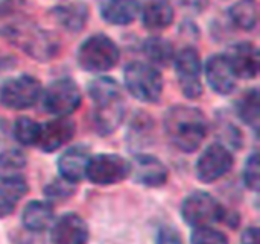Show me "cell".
Masks as SVG:
<instances>
[{
  "label": "cell",
  "mask_w": 260,
  "mask_h": 244,
  "mask_svg": "<svg viewBox=\"0 0 260 244\" xmlns=\"http://www.w3.org/2000/svg\"><path fill=\"white\" fill-rule=\"evenodd\" d=\"M75 134V125L66 117H58L52 121L40 125L37 146L44 152H55L67 144Z\"/></svg>",
  "instance_id": "12"
},
{
  "label": "cell",
  "mask_w": 260,
  "mask_h": 244,
  "mask_svg": "<svg viewBox=\"0 0 260 244\" xmlns=\"http://www.w3.org/2000/svg\"><path fill=\"white\" fill-rule=\"evenodd\" d=\"M41 97V84L29 76L21 74L6 80L0 90V102L11 109H26L34 106Z\"/></svg>",
  "instance_id": "6"
},
{
  "label": "cell",
  "mask_w": 260,
  "mask_h": 244,
  "mask_svg": "<svg viewBox=\"0 0 260 244\" xmlns=\"http://www.w3.org/2000/svg\"><path fill=\"white\" fill-rule=\"evenodd\" d=\"M184 5L187 6H192V8H201V3H206V0H183Z\"/></svg>",
  "instance_id": "33"
},
{
  "label": "cell",
  "mask_w": 260,
  "mask_h": 244,
  "mask_svg": "<svg viewBox=\"0 0 260 244\" xmlns=\"http://www.w3.org/2000/svg\"><path fill=\"white\" fill-rule=\"evenodd\" d=\"M229 14L235 26L242 30H253L257 24V2L239 0L230 8Z\"/></svg>",
  "instance_id": "22"
},
{
  "label": "cell",
  "mask_w": 260,
  "mask_h": 244,
  "mask_svg": "<svg viewBox=\"0 0 260 244\" xmlns=\"http://www.w3.org/2000/svg\"><path fill=\"white\" fill-rule=\"evenodd\" d=\"M53 12L61 26L72 32L81 30L87 20V8L82 3H70L66 6H59Z\"/></svg>",
  "instance_id": "23"
},
{
  "label": "cell",
  "mask_w": 260,
  "mask_h": 244,
  "mask_svg": "<svg viewBox=\"0 0 260 244\" xmlns=\"http://www.w3.org/2000/svg\"><path fill=\"white\" fill-rule=\"evenodd\" d=\"M9 36L15 38V43L37 59H49L56 50L52 35L32 26H12Z\"/></svg>",
  "instance_id": "11"
},
{
  "label": "cell",
  "mask_w": 260,
  "mask_h": 244,
  "mask_svg": "<svg viewBox=\"0 0 260 244\" xmlns=\"http://www.w3.org/2000/svg\"><path fill=\"white\" fill-rule=\"evenodd\" d=\"M29 187L23 176L0 179V219L14 213L17 204L27 193Z\"/></svg>",
  "instance_id": "20"
},
{
  "label": "cell",
  "mask_w": 260,
  "mask_h": 244,
  "mask_svg": "<svg viewBox=\"0 0 260 244\" xmlns=\"http://www.w3.org/2000/svg\"><path fill=\"white\" fill-rule=\"evenodd\" d=\"M165 129L177 149L192 153L206 138L207 121L200 109L186 105H177L168 109L165 115Z\"/></svg>",
  "instance_id": "1"
},
{
  "label": "cell",
  "mask_w": 260,
  "mask_h": 244,
  "mask_svg": "<svg viewBox=\"0 0 260 244\" xmlns=\"http://www.w3.org/2000/svg\"><path fill=\"white\" fill-rule=\"evenodd\" d=\"M233 167V155L224 144L209 146L197 162V176L200 181L210 184L225 176Z\"/></svg>",
  "instance_id": "10"
},
{
  "label": "cell",
  "mask_w": 260,
  "mask_h": 244,
  "mask_svg": "<svg viewBox=\"0 0 260 244\" xmlns=\"http://www.w3.org/2000/svg\"><path fill=\"white\" fill-rule=\"evenodd\" d=\"M129 175V162L114 153L90 156L85 176L96 185H113L122 182Z\"/></svg>",
  "instance_id": "7"
},
{
  "label": "cell",
  "mask_w": 260,
  "mask_h": 244,
  "mask_svg": "<svg viewBox=\"0 0 260 244\" xmlns=\"http://www.w3.org/2000/svg\"><path fill=\"white\" fill-rule=\"evenodd\" d=\"M129 173L133 179L145 187H160L168 181V169L151 155H139L129 164Z\"/></svg>",
  "instance_id": "14"
},
{
  "label": "cell",
  "mask_w": 260,
  "mask_h": 244,
  "mask_svg": "<svg viewBox=\"0 0 260 244\" xmlns=\"http://www.w3.org/2000/svg\"><path fill=\"white\" fill-rule=\"evenodd\" d=\"M190 243L192 244H229L227 237L213 229L212 226H201L197 228L190 237Z\"/></svg>",
  "instance_id": "28"
},
{
  "label": "cell",
  "mask_w": 260,
  "mask_h": 244,
  "mask_svg": "<svg viewBox=\"0 0 260 244\" xmlns=\"http://www.w3.org/2000/svg\"><path fill=\"white\" fill-rule=\"evenodd\" d=\"M43 103L47 112L56 117H66L76 111L81 105V93L72 79H56L47 87Z\"/></svg>",
  "instance_id": "8"
},
{
  "label": "cell",
  "mask_w": 260,
  "mask_h": 244,
  "mask_svg": "<svg viewBox=\"0 0 260 244\" xmlns=\"http://www.w3.org/2000/svg\"><path fill=\"white\" fill-rule=\"evenodd\" d=\"M242 244H259V229L250 228L242 235Z\"/></svg>",
  "instance_id": "32"
},
{
  "label": "cell",
  "mask_w": 260,
  "mask_h": 244,
  "mask_svg": "<svg viewBox=\"0 0 260 244\" xmlns=\"http://www.w3.org/2000/svg\"><path fill=\"white\" fill-rule=\"evenodd\" d=\"M26 167V155L18 149L0 152V179L21 176L20 172Z\"/></svg>",
  "instance_id": "24"
},
{
  "label": "cell",
  "mask_w": 260,
  "mask_h": 244,
  "mask_svg": "<svg viewBox=\"0 0 260 244\" xmlns=\"http://www.w3.org/2000/svg\"><path fill=\"white\" fill-rule=\"evenodd\" d=\"M143 50L148 59L158 65H166L174 58V50H172L171 43L158 36L146 39Z\"/></svg>",
  "instance_id": "26"
},
{
  "label": "cell",
  "mask_w": 260,
  "mask_h": 244,
  "mask_svg": "<svg viewBox=\"0 0 260 244\" xmlns=\"http://www.w3.org/2000/svg\"><path fill=\"white\" fill-rule=\"evenodd\" d=\"M21 220L27 231L43 232L53 223V210L46 202L34 200L23 210Z\"/></svg>",
  "instance_id": "21"
},
{
  "label": "cell",
  "mask_w": 260,
  "mask_h": 244,
  "mask_svg": "<svg viewBox=\"0 0 260 244\" xmlns=\"http://www.w3.org/2000/svg\"><path fill=\"white\" fill-rule=\"evenodd\" d=\"M157 244H183V240L177 232V229L171 226H163L158 232Z\"/></svg>",
  "instance_id": "31"
},
{
  "label": "cell",
  "mask_w": 260,
  "mask_h": 244,
  "mask_svg": "<svg viewBox=\"0 0 260 244\" xmlns=\"http://www.w3.org/2000/svg\"><path fill=\"white\" fill-rule=\"evenodd\" d=\"M181 216L190 226H212L225 219L224 207L206 191H195L189 194L181 207Z\"/></svg>",
  "instance_id": "5"
},
{
  "label": "cell",
  "mask_w": 260,
  "mask_h": 244,
  "mask_svg": "<svg viewBox=\"0 0 260 244\" xmlns=\"http://www.w3.org/2000/svg\"><path fill=\"white\" fill-rule=\"evenodd\" d=\"M125 84L136 99L146 103L158 102L163 91L160 73L152 65L143 62H131L125 68Z\"/></svg>",
  "instance_id": "4"
},
{
  "label": "cell",
  "mask_w": 260,
  "mask_h": 244,
  "mask_svg": "<svg viewBox=\"0 0 260 244\" xmlns=\"http://www.w3.org/2000/svg\"><path fill=\"white\" fill-rule=\"evenodd\" d=\"M73 191H75L73 184L61 178L58 181H53L46 188V196L52 200H64V199L70 197L73 194Z\"/></svg>",
  "instance_id": "30"
},
{
  "label": "cell",
  "mask_w": 260,
  "mask_h": 244,
  "mask_svg": "<svg viewBox=\"0 0 260 244\" xmlns=\"http://www.w3.org/2000/svg\"><path fill=\"white\" fill-rule=\"evenodd\" d=\"M239 117L253 129L259 126V91L256 88L245 93L238 103Z\"/></svg>",
  "instance_id": "25"
},
{
  "label": "cell",
  "mask_w": 260,
  "mask_h": 244,
  "mask_svg": "<svg viewBox=\"0 0 260 244\" xmlns=\"http://www.w3.org/2000/svg\"><path fill=\"white\" fill-rule=\"evenodd\" d=\"M99 12L111 24H129L139 14V0H99Z\"/></svg>",
  "instance_id": "19"
},
{
  "label": "cell",
  "mask_w": 260,
  "mask_h": 244,
  "mask_svg": "<svg viewBox=\"0 0 260 244\" xmlns=\"http://www.w3.org/2000/svg\"><path fill=\"white\" fill-rule=\"evenodd\" d=\"M139 12L143 26L152 30L165 29L174 20V8L169 0H140Z\"/></svg>",
  "instance_id": "18"
},
{
  "label": "cell",
  "mask_w": 260,
  "mask_h": 244,
  "mask_svg": "<svg viewBox=\"0 0 260 244\" xmlns=\"http://www.w3.org/2000/svg\"><path fill=\"white\" fill-rule=\"evenodd\" d=\"M50 238L53 244H85L88 240V228L78 214L69 213L53 223Z\"/></svg>",
  "instance_id": "13"
},
{
  "label": "cell",
  "mask_w": 260,
  "mask_h": 244,
  "mask_svg": "<svg viewBox=\"0 0 260 244\" xmlns=\"http://www.w3.org/2000/svg\"><path fill=\"white\" fill-rule=\"evenodd\" d=\"M117 46L105 35H93L85 39L78 50V64L90 73L111 70L119 61Z\"/></svg>",
  "instance_id": "3"
},
{
  "label": "cell",
  "mask_w": 260,
  "mask_h": 244,
  "mask_svg": "<svg viewBox=\"0 0 260 244\" xmlns=\"http://www.w3.org/2000/svg\"><path fill=\"white\" fill-rule=\"evenodd\" d=\"M206 76L210 87L218 94H230L236 87V74L222 55L212 56L206 64Z\"/></svg>",
  "instance_id": "16"
},
{
  "label": "cell",
  "mask_w": 260,
  "mask_h": 244,
  "mask_svg": "<svg viewBox=\"0 0 260 244\" xmlns=\"http://www.w3.org/2000/svg\"><path fill=\"white\" fill-rule=\"evenodd\" d=\"M236 77L253 79L259 73V52L251 43H239L225 55Z\"/></svg>",
  "instance_id": "15"
},
{
  "label": "cell",
  "mask_w": 260,
  "mask_h": 244,
  "mask_svg": "<svg viewBox=\"0 0 260 244\" xmlns=\"http://www.w3.org/2000/svg\"><path fill=\"white\" fill-rule=\"evenodd\" d=\"M40 125L29 117H20L14 123V137L20 144L30 146L37 143Z\"/></svg>",
  "instance_id": "27"
},
{
  "label": "cell",
  "mask_w": 260,
  "mask_h": 244,
  "mask_svg": "<svg viewBox=\"0 0 260 244\" xmlns=\"http://www.w3.org/2000/svg\"><path fill=\"white\" fill-rule=\"evenodd\" d=\"M244 181L245 185L253 190L257 191L259 190L260 182V167H259V155L254 152L251 156H248L247 162H245V169H244Z\"/></svg>",
  "instance_id": "29"
},
{
  "label": "cell",
  "mask_w": 260,
  "mask_h": 244,
  "mask_svg": "<svg viewBox=\"0 0 260 244\" xmlns=\"http://www.w3.org/2000/svg\"><path fill=\"white\" fill-rule=\"evenodd\" d=\"M175 70L183 94L187 99H198L203 94L201 85V61L195 49L186 47L175 56Z\"/></svg>",
  "instance_id": "9"
},
{
  "label": "cell",
  "mask_w": 260,
  "mask_h": 244,
  "mask_svg": "<svg viewBox=\"0 0 260 244\" xmlns=\"http://www.w3.org/2000/svg\"><path fill=\"white\" fill-rule=\"evenodd\" d=\"M88 93L98 132L102 135L111 134L122 123L125 114V102L117 82L110 77H98L90 84Z\"/></svg>",
  "instance_id": "2"
},
{
  "label": "cell",
  "mask_w": 260,
  "mask_h": 244,
  "mask_svg": "<svg viewBox=\"0 0 260 244\" xmlns=\"http://www.w3.org/2000/svg\"><path fill=\"white\" fill-rule=\"evenodd\" d=\"M90 159V152L85 146H73L69 147L58 161V169L61 178L76 184L85 176L87 162Z\"/></svg>",
  "instance_id": "17"
}]
</instances>
